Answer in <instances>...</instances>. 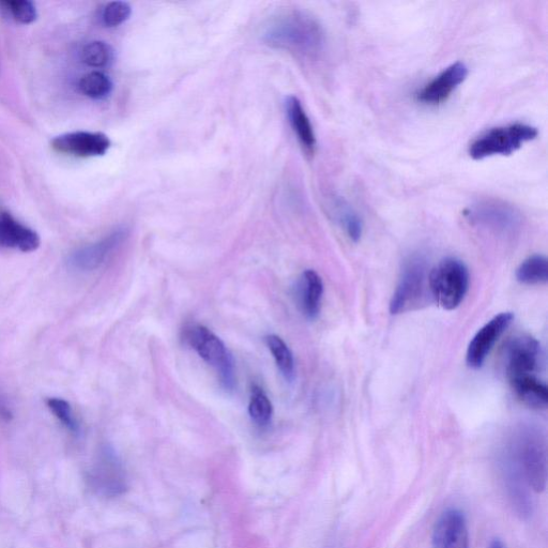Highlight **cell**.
<instances>
[{"instance_id": "6da1fadb", "label": "cell", "mask_w": 548, "mask_h": 548, "mask_svg": "<svg viewBox=\"0 0 548 548\" xmlns=\"http://www.w3.org/2000/svg\"><path fill=\"white\" fill-rule=\"evenodd\" d=\"M501 467L519 475L529 489L542 493L547 484V444L543 432L535 425L515 428L502 450Z\"/></svg>"}, {"instance_id": "7a4b0ae2", "label": "cell", "mask_w": 548, "mask_h": 548, "mask_svg": "<svg viewBox=\"0 0 548 548\" xmlns=\"http://www.w3.org/2000/svg\"><path fill=\"white\" fill-rule=\"evenodd\" d=\"M262 39L272 48L306 58H317L326 47L323 26L312 15L302 11L285 12L270 20L263 30Z\"/></svg>"}, {"instance_id": "3957f363", "label": "cell", "mask_w": 548, "mask_h": 548, "mask_svg": "<svg viewBox=\"0 0 548 548\" xmlns=\"http://www.w3.org/2000/svg\"><path fill=\"white\" fill-rule=\"evenodd\" d=\"M432 299L430 271L420 255H414L404 264L400 281L390 301V313L400 315L415 311Z\"/></svg>"}, {"instance_id": "277c9868", "label": "cell", "mask_w": 548, "mask_h": 548, "mask_svg": "<svg viewBox=\"0 0 548 548\" xmlns=\"http://www.w3.org/2000/svg\"><path fill=\"white\" fill-rule=\"evenodd\" d=\"M470 225L482 228L498 237L513 238L524 224L522 212L513 205L495 199L481 200L464 210Z\"/></svg>"}, {"instance_id": "5b68a950", "label": "cell", "mask_w": 548, "mask_h": 548, "mask_svg": "<svg viewBox=\"0 0 548 548\" xmlns=\"http://www.w3.org/2000/svg\"><path fill=\"white\" fill-rule=\"evenodd\" d=\"M468 288L469 271L458 258H444L430 271L432 299L444 310L458 309L466 297Z\"/></svg>"}, {"instance_id": "8992f818", "label": "cell", "mask_w": 548, "mask_h": 548, "mask_svg": "<svg viewBox=\"0 0 548 548\" xmlns=\"http://www.w3.org/2000/svg\"><path fill=\"white\" fill-rule=\"evenodd\" d=\"M538 130L527 124H513L491 129L478 137L469 146V156L483 160L494 156H511L525 143L534 141Z\"/></svg>"}, {"instance_id": "52a82bcc", "label": "cell", "mask_w": 548, "mask_h": 548, "mask_svg": "<svg viewBox=\"0 0 548 548\" xmlns=\"http://www.w3.org/2000/svg\"><path fill=\"white\" fill-rule=\"evenodd\" d=\"M186 343L220 376L226 390H233L235 373L233 360L223 341L203 325H191L185 330Z\"/></svg>"}, {"instance_id": "ba28073f", "label": "cell", "mask_w": 548, "mask_h": 548, "mask_svg": "<svg viewBox=\"0 0 548 548\" xmlns=\"http://www.w3.org/2000/svg\"><path fill=\"white\" fill-rule=\"evenodd\" d=\"M111 146L109 136L101 132H71L56 136L51 142V147L59 154L79 158L102 157Z\"/></svg>"}, {"instance_id": "9c48e42d", "label": "cell", "mask_w": 548, "mask_h": 548, "mask_svg": "<svg viewBox=\"0 0 548 548\" xmlns=\"http://www.w3.org/2000/svg\"><path fill=\"white\" fill-rule=\"evenodd\" d=\"M506 373L511 380L535 376L539 367L540 344L531 336L515 337L506 348Z\"/></svg>"}, {"instance_id": "30bf717a", "label": "cell", "mask_w": 548, "mask_h": 548, "mask_svg": "<svg viewBox=\"0 0 548 548\" xmlns=\"http://www.w3.org/2000/svg\"><path fill=\"white\" fill-rule=\"evenodd\" d=\"M513 319L514 314L511 312L500 313L476 333L467 348L466 362L470 368L480 369L482 367L496 342L512 324Z\"/></svg>"}, {"instance_id": "8fae6325", "label": "cell", "mask_w": 548, "mask_h": 548, "mask_svg": "<svg viewBox=\"0 0 548 548\" xmlns=\"http://www.w3.org/2000/svg\"><path fill=\"white\" fill-rule=\"evenodd\" d=\"M128 236L127 228L119 227L100 241L73 252L69 257V264L80 271L95 270L123 245Z\"/></svg>"}, {"instance_id": "7c38bea8", "label": "cell", "mask_w": 548, "mask_h": 548, "mask_svg": "<svg viewBox=\"0 0 548 548\" xmlns=\"http://www.w3.org/2000/svg\"><path fill=\"white\" fill-rule=\"evenodd\" d=\"M468 73L466 64L462 62L452 64L419 91L416 95L417 101L430 106L443 104L465 82Z\"/></svg>"}, {"instance_id": "4fadbf2b", "label": "cell", "mask_w": 548, "mask_h": 548, "mask_svg": "<svg viewBox=\"0 0 548 548\" xmlns=\"http://www.w3.org/2000/svg\"><path fill=\"white\" fill-rule=\"evenodd\" d=\"M434 548H469L468 528L464 514L450 509L440 516L433 532Z\"/></svg>"}, {"instance_id": "5bb4252c", "label": "cell", "mask_w": 548, "mask_h": 548, "mask_svg": "<svg viewBox=\"0 0 548 548\" xmlns=\"http://www.w3.org/2000/svg\"><path fill=\"white\" fill-rule=\"evenodd\" d=\"M0 247L33 252L40 247L39 235L17 219L11 213L0 210Z\"/></svg>"}, {"instance_id": "9a60e30c", "label": "cell", "mask_w": 548, "mask_h": 548, "mask_svg": "<svg viewBox=\"0 0 548 548\" xmlns=\"http://www.w3.org/2000/svg\"><path fill=\"white\" fill-rule=\"evenodd\" d=\"M93 482L99 491L108 496H117L126 491L125 471L113 453L103 454L93 470Z\"/></svg>"}, {"instance_id": "2e32d148", "label": "cell", "mask_w": 548, "mask_h": 548, "mask_svg": "<svg viewBox=\"0 0 548 548\" xmlns=\"http://www.w3.org/2000/svg\"><path fill=\"white\" fill-rule=\"evenodd\" d=\"M324 296L323 279L314 270H307L302 273L298 283L299 307L309 319H315L321 313Z\"/></svg>"}, {"instance_id": "e0dca14e", "label": "cell", "mask_w": 548, "mask_h": 548, "mask_svg": "<svg viewBox=\"0 0 548 548\" xmlns=\"http://www.w3.org/2000/svg\"><path fill=\"white\" fill-rule=\"evenodd\" d=\"M286 114L297 139L304 151L312 156L316 149V135L311 120L304 110L302 103L297 97L291 96L286 99Z\"/></svg>"}, {"instance_id": "ac0fdd59", "label": "cell", "mask_w": 548, "mask_h": 548, "mask_svg": "<svg viewBox=\"0 0 548 548\" xmlns=\"http://www.w3.org/2000/svg\"><path fill=\"white\" fill-rule=\"evenodd\" d=\"M510 384L516 397L526 406L534 409L547 407V386L536 375L511 380Z\"/></svg>"}, {"instance_id": "d6986e66", "label": "cell", "mask_w": 548, "mask_h": 548, "mask_svg": "<svg viewBox=\"0 0 548 548\" xmlns=\"http://www.w3.org/2000/svg\"><path fill=\"white\" fill-rule=\"evenodd\" d=\"M516 280L521 284L534 286L548 281V262L543 255H532L516 269Z\"/></svg>"}, {"instance_id": "ffe728a7", "label": "cell", "mask_w": 548, "mask_h": 548, "mask_svg": "<svg viewBox=\"0 0 548 548\" xmlns=\"http://www.w3.org/2000/svg\"><path fill=\"white\" fill-rule=\"evenodd\" d=\"M333 213L347 237L358 242L363 234V222L358 212L346 201L338 199L333 204Z\"/></svg>"}, {"instance_id": "44dd1931", "label": "cell", "mask_w": 548, "mask_h": 548, "mask_svg": "<svg viewBox=\"0 0 548 548\" xmlns=\"http://www.w3.org/2000/svg\"><path fill=\"white\" fill-rule=\"evenodd\" d=\"M81 93L94 100L108 98L113 90V83L108 75L94 71L83 76L79 82Z\"/></svg>"}, {"instance_id": "7402d4cb", "label": "cell", "mask_w": 548, "mask_h": 548, "mask_svg": "<svg viewBox=\"0 0 548 548\" xmlns=\"http://www.w3.org/2000/svg\"><path fill=\"white\" fill-rule=\"evenodd\" d=\"M265 341L281 373L286 379H293L295 361L291 349L276 334H270V336L265 338Z\"/></svg>"}, {"instance_id": "603a6c76", "label": "cell", "mask_w": 548, "mask_h": 548, "mask_svg": "<svg viewBox=\"0 0 548 548\" xmlns=\"http://www.w3.org/2000/svg\"><path fill=\"white\" fill-rule=\"evenodd\" d=\"M114 51L111 45L103 41H93L85 45L82 51L83 63L93 68H105L112 64Z\"/></svg>"}, {"instance_id": "cb8c5ba5", "label": "cell", "mask_w": 548, "mask_h": 548, "mask_svg": "<svg viewBox=\"0 0 548 548\" xmlns=\"http://www.w3.org/2000/svg\"><path fill=\"white\" fill-rule=\"evenodd\" d=\"M249 414L252 420L261 426L269 424L273 414V407L267 394L262 388L254 386L249 404Z\"/></svg>"}, {"instance_id": "d4e9b609", "label": "cell", "mask_w": 548, "mask_h": 548, "mask_svg": "<svg viewBox=\"0 0 548 548\" xmlns=\"http://www.w3.org/2000/svg\"><path fill=\"white\" fill-rule=\"evenodd\" d=\"M0 6L4 7L15 21L23 25L32 24L38 18L36 6L29 0H5L0 2Z\"/></svg>"}, {"instance_id": "484cf974", "label": "cell", "mask_w": 548, "mask_h": 548, "mask_svg": "<svg viewBox=\"0 0 548 548\" xmlns=\"http://www.w3.org/2000/svg\"><path fill=\"white\" fill-rule=\"evenodd\" d=\"M132 8L125 2H112L106 5L102 11V23L106 27H117L124 24L131 17Z\"/></svg>"}, {"instance_id": "4316f807", "label": "cell", "mask_w": 548, "mask_h": 548, "mask_svg": "<svg viewBox=\"0 0 548 548\" xmlns=\"http://www.w3.org/2000/svg\"><path fill=\"white\" fill-rule=\"evenodd\" d=\"M47 404L55 417L62 422L69 431L73 433L79 431V424L76 422L73 410L67 401L52 398L47 401Z\"/></svg>"}, {"instance_id": "83f0119b", "label": "cell", "mask_w": 548, "mask_h": 548, "mask_svg": "<svg viewBox=\"0 0 548 548\" xmlns=\"http://www.w3.org/2000/svg\"><path fill=\"white\" fill-rule=\"evenodd\" d=\"M490 548H506L504 544H502L500 541H494Z\"/></svg>"}]
</instances>
